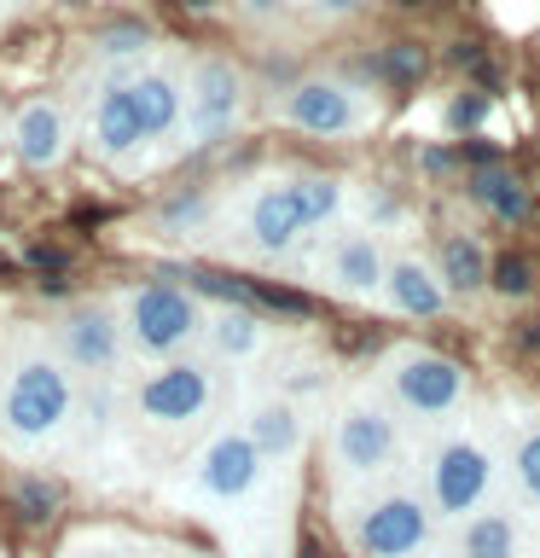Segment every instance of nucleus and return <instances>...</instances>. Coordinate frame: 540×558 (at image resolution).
Segmentation results:
<instances>
[{"mask_svg":"<svg viewBox=\"0 0 540 558\" xmlns=\"http://www.w3.org/2000/svg\"><path fill=\"white\" fill-rule=\"evenodd\" d=\"M70 413H76V390H70V373L52 355H17L0 373V430L17 448L52 442L70 425Z\"/></svg>","mask_w":540,"mask_h":558,"instance_id":"obj_1","label":"nucleus"},{"mask_svg":"<svg viewBox=\"0 0 540 558\" xmlns=\"http://www.w3.org/2000/svg\"><path fill=\"white\" fill-rule=\"evenodd\" d=\"M198 331H204V308L181 286H139L122 296V343L139 349V355L174 361Z\"/></svg>","mask_w":540,"mask_h":558,"instance_id":"obj_2","label":"nucleus"},{"mask_svg":"<svg viewBox=\"0 0 540 558\" xmlns=\"http://www.w3.org/2000/svg\"><path fill=\"white\" fill-rule=\"evenodd\" d=\"M488 488H494V453L477 436H447L430 453V518H465L482 512Z\"/></svg>","mask_w":540,"mask_h":558,"instance_id":"obj_3","label":"nucleus"},{"mask_svg":"<svg viewBox=\"0 0 540 558\" xmlns=\"http://www.w3.org/2000/svg\"><path fill=\"white\" fill-rule=\"evenodd\" d=\"M390 390L407 413L418 418H447L465 401L470 378L459 361L435 355V349H395L390 355Z\"/></svg>","mask_w":540,"mask_h":558,"instance_id":"obj_4","label":"nucleus"},{"mask_svg":"<svg viewBox=\"0 0 540 558\" xmlns=\"http://www.w3.org/2000/svg\"><path fill=\"white\" fill-rule=\"evenodd\" d=\"M348 535H355L360 558H413L430 547V506L395 488V495L366 500L348 523Z\"/></svg>","mask_w":540,"mask_h":558,"instance_id":"obj_5","label":"nucleus"},{"mask_svg":"<svg viewBox=\"0 0 540 558\" xmlns=\"http://www.w3.org/2000/svg\"><path fill=\"white\" fill-rule=\"evenodd\" d=\"M209 401H216V373H209L204 361H163L146 384H139L134 408H139V418H151V425L181 430V425H198L209 413Z\"/></svg>","mask_w":540,"mask_h":558,"instance_id":"obj_6","label":"nucleus"},{"mask_svg":"<svg viewBox=\"0 0 540 558\" xmlns=\"http://www.w3.org/2000/svg\"><path fill=\"white\" fill-rule=\"evenodd\" d=\"M395 453H401V430L378 401H348V408L338 413L331 460H338L343 477H378V471H390Z\"/></svg>","mask_w":540,"mask_h":558,"instance_id":"obj_7","label":"nucleus"},{"mask_svg":"<svg viewBox=\"0 0 540 558\" xmlns=\"http://www.w3.org/2000/svg\"><path fill=\"white\" fill-rule=\"evenodd\" d=\"M261 471H268V460L250 448V436L221 430V436H209L204 453L192 460V488H198L209 506H238V500L256 495Z\"/></svg>","mask_w":540,"mask_h":558,"instance_id":"obj_8","label":"nucleus"},{"mask_svg":"<svg viewBox=\"0 0 540 558\" xmlns=\"http://www.w3.org/2000/svg\"><path fill=\"white\" fill-rule=\"evenodd\" d=\"M244 111V82L226 59H204L192 70L186 87V134L192 146H216L221 134H233V122Z\"/></svg>","mask_w":540,"mask_h":558,"instance_id":"obj_9","label":"nucleus"},{"mask_svg":"<svg viewBox=\"0 0 540 558\" xmlns=\"http://www.w3.org/2000/svg\"><path fill=\"white\" fill-rule=\"evenodd\" d=\"M59 349H64V361L76 366V373H116L122 355H128V343H122V320L105 303H82V308H70L64 320H59Z\"/></svg>","mask_w":540,"mask_h":558,"instance_id":"obj_10","label":"nucleus"},{"mask_svg":"<svg viewBox=\"0 0 540 558\" xmlns=\"http://www.w3.org/2000/svg\"><path fill=\"white\" fill-rule=\"evenodd\" d=\"M285 117L303 134H320V140H338V134L366 129V105L348 94L343 82H296L291 94H285Z\"/></svg>","mask_w":540,"mask_h":558,"instance_id":"obj_11","label":"nucleus"},{"mask_svg":"<svg viewBox=\"0 0 540 558\" xmlns=\"http://www.w3.org/2000/svg\"><path fill=\"white\" fill-rule=\"evenodd\" d=\"M383 274H390V256H383V244L372 233H343L331 244L326 256V279L348 296H372L383 291Z\"/></svg>","mask_w":540,"mask_h":558,"instance_id":"obj_12","label":"nucleus"},{"mask_svg":"<svg viewBox=\"0 0 540 558\" xmlns=\"http://www.w3.org/2000/svg\"><path fill=\"white\" fill-rule=\"evenodd\" d=\"M244 436H250L261 460H296L303 453V413H296L291 396H261L244 413Z\"/></svg>","mask_w":540,"mask_h":558,"instance_id":"obj_13","label":"nucleus"},{"mask_svg":"<svg viewBox=\"0 0 540 558\" xmlns=\"http://www.w3.org/2000/svg\"><path fill=\"white\" fill-rule=\"evenodd\" d=\"M128 99H134V117H139V134H146V146H151V140L181 134V122H186V94H181V82H174L169 70H146L139 82H128Z\"/></svg>","mask_w":540,"mask_h":558,"instance_id":"obj_14","label":"nucleus"},{"mask_svg":"<svg viewBox=\"0 0 540 558\" xmlns=\"http://www.w3.org/2000/svg\"><path fill=\"white\" fill-rule=\"evenodd\" d=\"M12 146L29 169H59L64 163V117L59 105L47 99H29L24 111L12 117Z\"/></svg>","mask_w":540,"mask_h":558,"instance_id":"obj_15","label":"nucleus"},{"mask_svg":"<svg viewBox=\"0 0 540 558\" xmlns=\"http://www.w3.org/2000/svg\"><path fill=\"white\" fill-rule=\"evenodd\" d=\"M244 227H250V244H256V251L285 256L291 244L303 239V216H296V204H291V186L279 181V186H268V192H256Z\"/></svg>","mask_w":540,"mask_h":558,"instance_id":"obj_16","label":"nucleus"},{"mask_svg":"<svg viewBox=\"0 0 540 558\" xmlns=\"http://www.w3.org/2000/svg\"><path fill=\"white\" fill-rule=\"evenodd\" d=\"M94 146L111 157V163H122V157H134L139 146H146L139 117H134V99H128V82H116V87L99 94V105H94Z\"/></svg>","mask_w":540,"mask_h":558,"instance_id":"obj_17","label":"nucleus"},{"mask_svg":"<svg viewBox=\"0 0 540 558\" xmlns=\"http://www.w3.org/2000/svg\"><path fill=\"white\" fill-rule=\"evenodd\" d=\"M383 291H390V303L401 314H413V320H435V314L447 308V291L442 279H435L418 256H401L390 262V274H383Z\"/></svg>","mask_w":540,"mask_h":558,"instance_id":"obj_18","label":"nucleus"},{"mask_svg":"<svg viewBox=\"0 0 540 558\" xmlns=\"http://www.w3.org/2000/svg\"><path fill=\"white\" fill-rule=\"evenodd\" d=\"M204 338H209V349H216L221 361H250L261 349V320L250 308H221V314L204 320Z\"/></svg>","mask_w":540,"mask_h":558,"instance_id":"obj_19","label":"nucleus"},{"mask_svg":"<svg viewBox=\"0 0 540 558\" xmlns=\"http://www.w3.org/2000/svg\"><path fill=\"white\" fill-rule=\"evenodd\" d=\"M470 198H477L494 221H523L529 216V192L512 169H477L470 174Z\"/></svg>","mask_w":540,"mask_h":558,"instance_id":"obj_20","label":"nucleus"},{"mask_svg":"<svg viewBox=\"0 0 540 558\" xmlns=\"http://www.w3.org/2000/svg\"><path fill=\"white\" fill-rule=\"evenodd\" d=\"M291 186V204H296V216H303V233H314V227H326V221H338V209H343V181H331V174H296Z\"/></svg>","mask_w":540,"mask_h":558,"instance_id":"obj_21","label":"nucleus"},{"mask_svg":"<svg viewBox=\"0 0 540 558\" xmlns=\"http://www.w3.org/2000/svg\"><path fill=\"white\" fill-rule=\"evenodd\" d=\"M442 291H477L488 286V256H482V244L477 239H447L442 244Z\"/></svg>","mask_w":540,"mask_h":558,"instance_id":"obj_22","label":"nucleus"},{"mask_svg":"<svg viewBox=\"0 0 540 558\" xmlns=\"http://www.w3.org/2000/svg\"><path fill=\"white\" fill-rule=\"evenodd\" d=\"M465 558H517V523L505 512H477L465 523Z\"/></svg>","mask_w":540,"mask_h":558,"instance_id":"obj_23","label":"nucleus"},{"mask_svg":"<svg viewBox=\"0 0 540 558\" xmlns=\"http://www.w3.org/2000/svg\"><path fill=\"white\" fill-rule=\"evenodd\" d=\"M512 477H517V488H523V500L540 506V425H529V430L512 442Z\"/></svg>","mask_w":540,"mask_h":558,"instance_id":"obj_24","label":"nucleus"},{"mask_svg":"<svg viewBox=\"0 0 540 558\" xmlns=\"http://www.w3.org/2000/svg\"><path fill=\"white\" fill-rule=\"evenodd\" d=\"M378 76H383V82H395V87H413L418 76H425V52H418L413 41H395V47H383V59H378Z\"/></svg>","mask_w":540,"mask_h":558,"instance_id":"obj_25","label":"nucleus"},{"mask_svg":"<svg viewBox=\"0 0 540 558\" xmlns=\"http://www.w3.org/2000/svg\"><path fill=\"white\" fill-rule=\"evenodd\" d=\"M52 506H59L52 483H41V477H24V483H17V518H24V523H41Z\"/></svg>","mask_w":540,"mask_h":558,"instance_id":"obj_26","label":"nucleus"},{"mask_svg":"<svg viewBox=\"0 0 540 558\" xmlns=\"http://www.w3.org/2000/svg\"><path fill=\"white\" fill-rule=\"evenodd\" d=\"M488 286H494L500 296H523V291H529V262H523V256H500L494 268H488Z\"/></svg>","mask_w":540,"mask_h":558,"instance_id":"obj_27","label":"nucleus"},{"mask_svg":"<svg viewBox=\"0 0 540 558\" xmlns=\"http://www.w3.org/2000/svg\"><path fill=\"white\" fill-rule=\"evenodd\" d=\"M146 47H151L146 29H105V35H99V52H105V59H134V52H146Z\"/></svg>","mask_w":540,"mask_h":558,"instance_id":"obj_28","label":"nucleus"},{"mask_svg":"<svg viewBox=\"0 0 540 558\" xmlns=\"http://www.w3.org/2000/svg\"><path fill=\"white\" fill-rule=\"evenodd\" d=\"M163 233H186V227H198L204 221V198H174V204H163Z\"/></svg>","mask_w":540,"mask_h":558,"instance_id":"obj_29","label":"nucleus"},{"mask_svg":"<svg viewBox=\"0 0 540 558\" xmlns=\"http://www.w3.org/2000/svg\"><path fill=\"white\" fill-rule=\"evenodd\" d=\"M482 117H488V94H459V99L447 105V122H453V129H477Z\"/></svg>","mask_w":540,"mask_h":558,"instance_id":"obj_30","label":"nucleus"},{"mask_svg":"<svg viewBox=\"0 0 540 558\" xmlns=\"http://www.w3.org/2000/svg\"><path fill=\"white\" fill-rule=\"evenodd\" d=\"M64 558H122L116 547H105V541H76V547H70Z\"/></svg>","mask_w":540,"mask_h":558,"instance_id":"obj_31","label":"nucleus"},{"mask_svg":"<svg viewBox=\"0 0 540 558\" xmlns=\"http://www.w3.org/2000/svg\"><path fill=\"white\" fill-rule=\"evenodd\" d=\"M314 7H320L326 17H348V12H360L366 0H314Z\"/></svg>","mask_w":540,"mask_h":558,"instance_id":"obj_32","label":"nucleus"},{"mask_svg":"<svg viewBox=\"0 0 540 558\" xmlns=\"http://www.w3.org/2000/svg\"><path fill=\"white\" fill-rule=\"evenodd\" d=\"M238 7L250 12V17H268V12H279V7H285V0H238Z\"/></svg>","mask_w":540,"mask_h":558,"instance_id":"obj_33","label":"nucleus"},{"mask_svg":"<svg viewBox=\"0 0 540 558\" xmlns=\"http://www.w3.org/2000/svg\"><path fill=\"white\" fill-rule=\"evenodd\" d=\"M35 268H41V274H59L64 256H59V251H35Z\"/></svg>","mask_w":540,"mask_h":558,"instance_id":"obj_34","label":"nucleus"},{"mask_svg":"<svg viewBox=\"0 0 540 558\" xmlns=\"http://www.w3.org/2000/svg\"><path fill=\"white\" fill-rule=\"evenodd\" d=\"M296 558H326L320 547H314V541H303V553H296Z\"/></svg>","mask_w":540,"mask_h":558,"instance_id":"obj_35","label":"nucleus"},{"mask_svg":"<svg viewBox=\"0 0 540 558\" xmlns=\"http://www.w3.org/2000/svg\"><path fill=\"white\" fill-rule=\"evenodd\" d=\"M250 558H285V553H279V547H256Z\"/></svg>","mask_w":540,"mask_h":558,"instance_id":"obj_36","label":"nucleus"},{"mask_svg":"<svg viewBox=\"0 0 540 558\" xmlns=\"http://www.w3.org/2000/svg\"><path fill=\"white\" fill-rule=\"evenodd\" d=\"M401 7H418V0H401Z\"/></svg>","mask_w":540,"mask_h":558,"instance_id":"obj_37","label":"nucleus"}]
</instances>
